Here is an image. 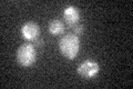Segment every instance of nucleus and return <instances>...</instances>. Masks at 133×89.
Instances as JSON below:
<instances>
[{"label":"nucleus","mask_w":133,"mask_h":89,"mask_svg":"<svg viewBox=\"0 0 133 89\" xmlns=\"http://www.w3.org/2000/svg\"><path fill=\"white\" fill-rule=\"evenodd\" d=\"M72 29H73V33H76V35H81V33L84 31L85 27L83 26V25H81V23L78 22V23H76V25H73Z\"/></svg>","instance_id":"0eeeda50"},{"label":"nucleus","mask_w":133,"mask_h":89,"mask_svg":"<svg viewBox=\"0 0 133 89\" xmlns=\"http://www.w3.org/2000/svg\"><path fill=\"white\" fill-rule=\"evenodd\" d=\"M63 17L66 21V23L69 26H73L79 22V19H80V11L76 6H66L63 10Z\"/></svg>","instance_id":"39448f33"},{"label":"nucleus","mask_w":133,"mask_h":89,"mask_svg":"<svg viewBox=\"0 0 133 89\" xmlns=\"http://www.w3.org/2000/svg\"><path fill=\"white\" fill-rule=\"evenodd\" d=\"M78 74L84 79H92L97 77V75L100 71L99 63L93 59H85L82 61L77 68Z\"/></svg>","instance_id":"7ed1b4c3"},{"label":"nucleus","mask_w":133,"mask_h":89,"mask_svg":"<svg viewBox=\"0 0 133 89\" xmlns=\"http://www.w3.org/2000/svg\"><path fill=\"white\" fill-rule=\"evenodd\" d=\"M33 42H35V44H37V45H38V46H43V40H42V39H41V38H40V39H39V37H38V38H37V39H36V40H33Z\"/></svg>","instance_id":"6e6552de"},{"label":"nucleus","mask_w":133,"mask_h":89,"mask_svg":"<svg viewBox=\"0 0 133 89\" xmlns=\"http://www.w3.org/2000/svg\"><path fill=\"white\" fill-rule=\"evenodd\" d=\"M48 29H49L50 33H52V35H62V33L64 32V30H65V26H64V23L62 22L61 20L53 19V20H51L49 22Z\"/></svg>","instance_id":"423d86ee"},{"label":"nucleus","mask_w":133,"mask_h":89,"mask_svg":"<svg viewBox=\"0 0 133 89\" xmlns=\"http://www.w3.org/2000/svg\"><path fill=\"white\" fill-rule=\"evenodd\" d=\"M59 49L62 56L68 59H74L80 49V39L73 32L65 33L59 41Z\"/></svg>","instance_id":"f257e3e1"},{"label":"nucleus","mask_w":133,"mask_h":89,"mask_svg":"<svg viewBox=\"0 0 133 89\" xmlns=\"http://www.w3.org/2000/svg\"><path fill=\"white\" fill-rule=\"evenodd\" d=\"M37 50L32 44H22L17 50V61L22 67H30L36 62Z\"/></svg>","instance_id":"f03ea898"},{"label":"nucleus","mask_w":133,"mask_h":89,"mask_svg":"<svg viewBox=\"0 0 133 89\" xmlns=\"http://www.w3.org/2000/svg\"><path fill=\"white\" fill-rule=\"evenodd\" d=\"M21 35L24 39L33 41L40 35V27L35 21H27L21 27Z\"/></svg>","instance_id":"20e7f679"}]
</instances>
